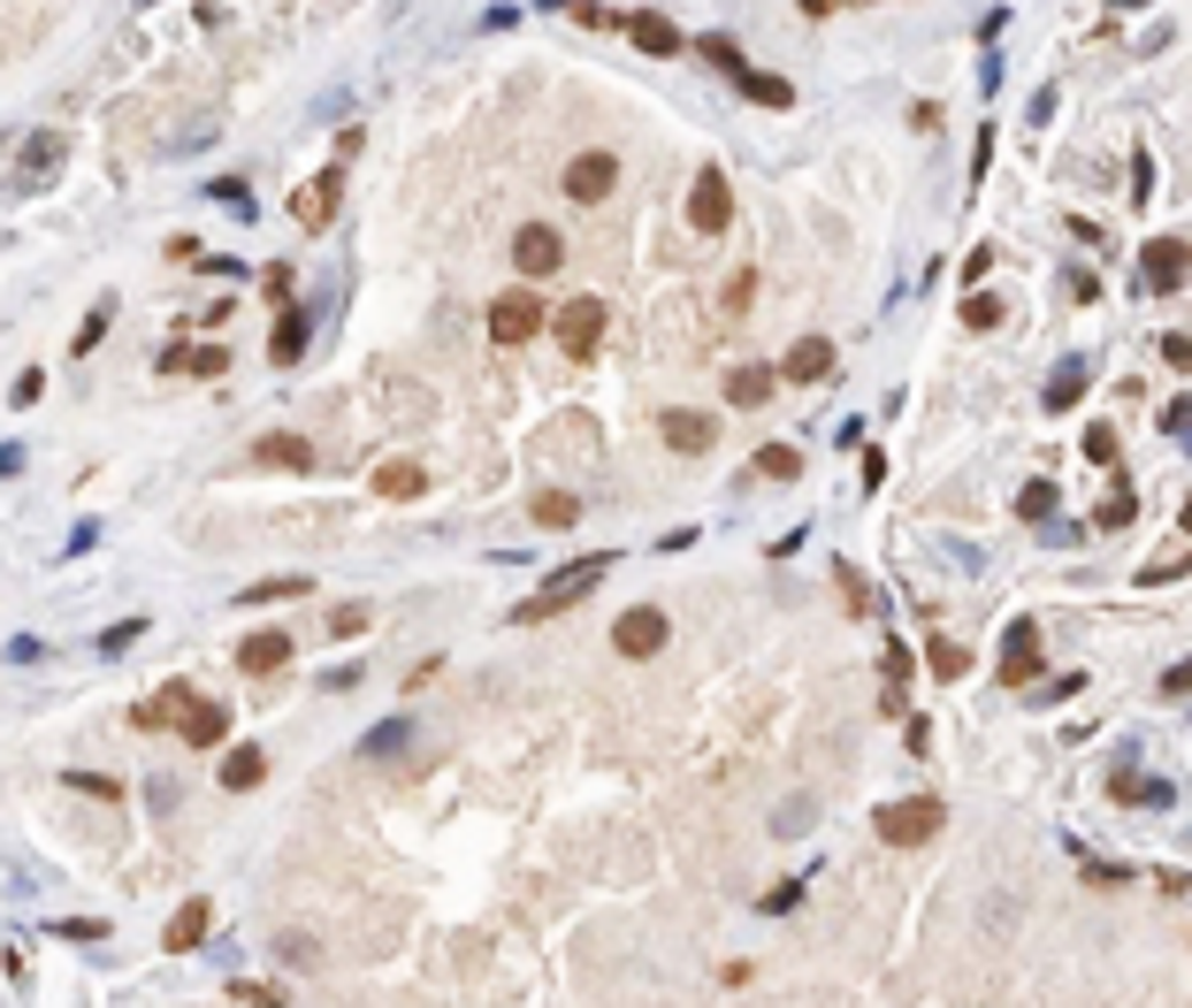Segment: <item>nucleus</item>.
<instances>
[{
	"label": "nucleus",
	"instance_id": "nucleus-24",
	"mask_svg": "<svg viewBox=\"0 0 1192 1008\" xmlns=\"http://www.w3.org/2000/svg\"><path fill=\"white\" fill-rule=\"evenodd\" d=\"M795 474H803V451L795 444H765L757 451V482H795Z\"/></svg>",
	"mask_w": 1192,
	"mask_h": 1008
},
{
	"label": "nucleus",
	"instance_id": "nucleus-10",
	"mask_svg": "<svg viewBox=\"0 0 1192 1008\" xmlns=\"http://www.w3.org/2000/svg\"><path fill=\"white\" fill-rule=\"evenodd\" d=\"M612 183H620V161H612V154H573V168H566V199H581V206H597Z\"/></svg>",
	"mask_w": 1192,
	"mask_h": 1008
},
{
	"label": "nucleus",
	"instance_id": "nucleus-6",
	"mask_svg": "<svg viewBox=\"0 0 1192 1008\" xmlns=\"http://www.w3.org/2000/svg\"><path fill=\"white\" fill-rule=\"evenodd\" d=\"M1185 268H1192V245H1178V237H1155L1147 245V260H1139V291H1178L1185 283Z\"/></svg>",
	"mask_w": 1192,
	"mask_h": 1008
},
{
	"label": "nucleus",
	"instance_id": "nucleus-14",
	"mask_svg": "<svg viewBox=\"0 0 1192 1008\" xmlns=\"http://www.w3.org/2000/svg\"><path fill=\"white\" fill-rule=\"evenodd\" d=\"M237 665H245V672H283V665H291V635H283V627L245 635V642H237Z\"/></svg>",
	"mask_w": 1192,
	"mask_h": 1008
},
{
	"label": "nucleus",
	"instance_id": "nucleus-5",
	"mask_svg": "<svg viewBox=\"0 0 1192 1008\" xmlns=\"http://www.w3.org/2000/svg\"><path fill=\"white\" fill-rule=\"evenodd\" d=\"M726 214H734V191H726V176H718V168H703V176H695V191H688V229H695V237H718V229H726Z\"/></svg>",
	"mask_w": 1192,
	"mask_h": 1008
},
{
	"label": "nucleus",
	"instance_id": "nucleus-41",
	"mask_svg": "<svg viewBox=\"0 0 1192 1008\" xmlns=\"http://www.w3.org/2000/svg\"><path fill=\"white\" fill-rule=\"evenodd\" d=\"M1132 512H1139V497H1132V490H1116V497L1101 504V527H1124V519H1132Z\"/></svg>",
	"mask_w": 1192,
	"mask_h": 1008
},
{
	"label": "nucleus",
	"instance_id": "nucleus-38",
	"mask_svg": "<svg viewBox=\"0 0 1192 1008\" xmlns=\"http://www.w3.org/2000/svg\"><path fill=\"white\" fill-rule=\"evenodd\" d=\"M23 161H31V168H54V161H62V138H54V131H38V138L23 146Z\"/></svg>",
	"mask_w": 1192,
	"mask_h": 1008
},
{
	"label": "nucleus",
	"instance_id": "nucleus-17",
	"mask_svg": "<svg viewBox=\"0 0 1192 1008\" xmlns=\"http://www.w3.org/2000/svg\"><path fill=\"white\" fill-rule=\"evenodd\" d=\"M772 382H780V367H734L726 374V405H765Z\"/></svg>",
	"mask_w": 1192,
	"mask_h": 1008
},
{
	"label": "nucleus",
	"instance_id": "nucleus-13",
	"mask_svg": "<svg viewBox=\"0 0 1192 1008\" xmlns=\"http://www.w3.org/2000/svg\"><path fill=\"white\" fill-rule=\"evenodd\" d=\"M1032 672H1039V627H1032V619H1017V627L1002 635V680H1010V687H1024Z\"/></svg>",
	"mask_w": 1192,
	"mask_h": 1008
},
{
	"label": "nucleus",
	"instance_id": "nucleus-30",
	"mask_svg": "<svg viewBox=\"0 0 1192 1008\" xmlns=\"http://www.w3.org/2000/svg\"><path fill=\"white\" fill-rule=\"evenodd\" d=\"M695 54H703L711 69H726V77H742V69H749V61H742V46H734V38H718V31H711V38H695Z\"/></svg>",
	"mask_w": 1192,
	"mask_h": 1008
},
{
	"label": "nucleus",
	"instance_id": "nucleus-39",
	"mask_svg": "<svg viewBox=\"0 0 1192 1008\" xmlns=\"http://www.w3.org/2000/svg\"><path fill=\"white\" fill-rule=\"evenodd\" d=\"M749 291H757V276H749V268H734V276H726V314H742V306H749Z\"/></svg>",
	"mask_w": 1192,
	"mask_h": 1008
},
{
	"label": "nucleus",
	"instance_id": "nucleus-44",
	"mask_svg": "<svg viewBox=\"0 0 1192 1008\" xmlns=\"http://www.w3.org/2000/svg\"><path fill=\"white\" fill-rule=\"evenodd\" d=\"M1132 199H1139V206H1147V199H1155V161H1147V154H1139V161H1132Z\"/></svg>",
	"mask_w": 1192,
	"mask_h": 1008
},
{
	"label": "nucleus",
	"instance_id": "nucleus-16",
	"mask_svg": "<svg viewBox=\"0 0 1192 1008\" xmlns=\"http://www.w3.org/2000/svg\"><path fill=\"white\" fill-rule=\"evenodd\" d=\"M253 459H260V467H291V474H307V467H314V444H307V436H260Z\"/></svg>",
	"mask_w": 1192,
	"mask_h": 1008
},
{
	"label": "nucleus",
	"instance_id": "nucleus-32",
	"mask_svg": "<svg viewBox=\"0 0 1192 1008\" xmlns=\"http://www.w3.org/2000/svg\"><path fill=\"white\" fill-rule=\"evenodd\" d=\"M222 367H230V344H199L176 359V374H222Z\"/></svg>",
	"mask_w": 1192,
	"mask_h": 1008
},
{
	"label": "nucleus",
	"instance_id": "nucleus-20",
	"mask_svg": "<svg viewBox=\"0 0 1192 1008\" xmlns=\"http://www.w3.org/2000/svg\"><path fill=\"white\" fill-rule=\"evenodd\" d=\"M627 38H635L643 54H681V31H673L666 15H627Z\"/></svg>",
	"mask_w": 1192,
	"mask_h": 1008
},
{
	"label": "nucleus",
	"instance_id": "nucleus-37",
	"mask_svg": "<svg viewBox=\"0 0 1192 1008\" xmlns=\"http://www.w3.org/2000/svg\"><path fill=\"white\" fill-rule=\"evenodd\" d=\"M963 322L971 329H1002V299H963Z\"/></svg>",
	"mask_w": 1192,
	"mask_h": 1008
},
{
	"label": "nucleus",
	"instance_id": "nucleus-43",
	"mask_svg": "<svg viewBox=\"0 0 1192 1008\" xmlns=\"http://www.w3.org/2000/svg\"><path fill=\"white\" fill-rule=\"evenodd\" d=\"M398 741H405V718H390V726H375V733H367V757H382V749H398Z\"/></svg>",
	"mask_w": 1192,
	"mask_h": 1008
},
{
	"label": "nucleus",
	"instance_id": "nucleus-12",
	"mask_svg": "<svg viewBox=\"0 0 1192 1008\" xmlns=\"http://www.w3.org/2000/svg\"><path fill=\"white\" fill-rule=\"evenodd\" d=\"M658 436H666V444H673V451H681V459H695V451H711V444H718V421H711V413H666V421H658Z\"/></svg>",
	"mask_w": 1192,
	"mask_h": 1008
},
{
	"label": "nucleus",
	"instance_id": "nucleus-33",
	"mask_svg": "<svg viewBox=\"0 0 1192 1008\" xmlns=\"http://www.w3.org/2000/svg\"><path fill=\"white\" fill-rule=\"evenodd\" d=\"M62 787H77V795H92V803H115V795H123V780H108V772H69Z\"/></svg>",
	"mask_w": 1192,
	"mask_h": 1008
},
{
	"label": "nucleus",
	"instance_id": "nucleus-3",
	"mask_svg": "<svg viewBox=\"0 0 1192 1008\" xmlns=\"http://www.w3.org/2000/svg\"><path fill=\"white\" fill-rule=\"evenodd\" d=\"M940 826H948V810H940L933 795H910V803H887V810H879V840H887V848H925Z\"/></svg>",
	"mask_w": 1192,
	"mask_h": 1008
},
{
	"label": "nucleus",
	"instance_id": "nucleus-25",
	"mask_svg": "<svg viewBox=\"0 0 1192 1008\" xmlns=\"http://www.w3.org/2000/svg\"><path fill=\"white\" fill-rule=\"evenodd\" d=\"M1116 803H1124V810H1139V803H1147V810H1162V803H1170V787H1162V780H1139V772H1116Z\"/></svg>",
	"mask_w": 1192,
	"mask_h": 1008
},
{
	"label": "nucleus",
	"instance_id": "nucleus-26",
	"mask_svg": "<svg viewBox=\"0 0 1192 1008\" xmlns=\"http://www.w3.org/2000/svg\"><path fill=\"white\" fill-rule=\"evenodd\" d=\"M742 92H749L757 108H788V100H795V85H788V77H765V69H742Z\"/></svg>",
	"mask_w": 1192,
	"mask_h": 1008
},
{
	"label": "nucleus",
	"instance_id": "nucleus-21",
	"mask_svg": "<svg viewBox=\"0 0 1192 1008\" xmlns=\"http://www.w3.org/2000/svg\"><path fill=\"white\" fill-rule=\"evenodd\" d=\"M375 490H382V497H421V490H428V474H421V467H413V459H390V467H382V474H375Z\"/></svg>",
	"mask_w": 1192,
	"mask_h": 1008
},
{
	"label": "nucleus",
	"instance_id": "nucleus-18",
	"mask_svg": "<svg viewBox=\"0 0 1192 1008\" xmlns=\"http://www.w3.org/2000/svg\"><path fill=\"white\" fill-rule=\"evenodd\" d=\"M260 780H268V757H260L253 741L222 757V787H230V795H245V787H260Z\"/></svg>",
	"mask_w": 1192,
	"mask_h": 1008
},
{
	"label": "nucleus",
	"instance_id": "nucleus-31",
	"mask_svg": "<svg viewBox=\"0 0 1192 1008\" xmlns=\"http://www.w3.org/2000/svg\"><path fill=\"white\" fill-rule=\"evenodd\" d=\"M1185 573H1192V550H1170V558L1139 565V589H1162V581H1185Z\"/></svg>",
	"mask_w": 1192,
	"mask_h": 1008
},
{
	"label": "nucleus",
	"instance_id": "nucleus-40",
	"mask_svg": "<svg viewBox=\"0 0 1192 1008\" xmlns=\"http://www.w3.org/2000/svg\"><path fill=\"white\" fill-rule=\"evenodd\" d=\"M1085 459L1109 467V459H1116V428H1085Z\"/></svg>",
	"mask_w": 1192,
	"mask_h": 1008
},
{
	"label": "nucleus",
	"instance_id": "nucleus-27",
	"mask_svg": "<svg viewBox=\"0 0 1192 1008\" xmlns=\"http://www.w3.org/2000/svg\"><path fill=\"white\" fill-rule=\"evenodd\" d=\"M307 589H314L307 573H276V581H260V589H245L237 604H283V596H307Z\"/></svg>",
	"mask_w": 1192,
	"mask_h": 1008
},
{
	"label": "nucleus",
	"instance_id": "nucleus-4",
	"mask_svg": "<svg viewBox=\"0 0 1192 1008\" xmlns=\"http://www.w3.org/2000/svg\"><path fill=\"white\" fill-rule=\"evenodd\" d=\"M550 329H558L566 359H597V344H604V299H566Z\"/></svg>",
	"mask_w": 1192,
	"mask_h": 1008
},
{
	"label": "nucleus",
	"instance_id": "nucleus-45",
	"mask_svg": "<svg viewBox=\"0 0 1192 1008\" xmlns=\"http://www.w3.org/2000/svg\"><path fill=\"white\" fill-rule=\"evenodd\" d=\"M367 627V604H344V612H330V635H359Z\"/></svg>",
	"mask_w": 1192,
	"mask_h": 1008
},
{
	"label": "nucleus",
	"instance_id": "nucleus-19",
	"mask_svg": "<svg viewBox=\"0 0 1192 1008\" xmlns=\"http://www.w3.org/2000/svg\"><path fill=\"white\" fill-rule=\"evenodd\" d=\"M299 351H307V314H299V306H283V314H276V336H268V359H276V367H291Z\"/></svg>",
	"mask_w": 1192,
	"mask_h": 1008
},
{
	"label": "nucleus",
	"instance_id": "nucleus-42",
	"mask_svg": "<svg viewBox=\"0 0 1192 1008\" xmlns=\"http://www.w3.org/2000/svg\"><path fill=\"white\" fill-rule=\"evenodd\" d=\"M1162 359H1170V367H1178V374H1192V336H1162Z\"/></svg>",
	"mask_w": 1192,
	"mask_h": 1008
},
{
	"label": "nucleus",
	"instance_id": "nucleus-2",
	"mask_svg": "<svg viewBox=\"0 0 1192 1008\" xmlns=\"http://www.w3.org/2000/svg\"><path fill=\"white\" fill-rule=\"evenodd\" d=\"M604 573H612V550H597V558H566L558 573H543V581H535V596L520 604V619H558V612H566V604H581Z\"/></svg>",
	"mask_w": 1192,
	"mask_h": 1008
},
{
	"label": "nucleus",
	"instance_id": "nucleus-35",
	"mask_svg": "<svg viewBox=\"0 0 1192 1008\" xmlns=\"http://www.w3.org/2000/svg\"><path fill=\"white\" fill-rule=\"evenodd\" d=\"M834 581H842L849 612H871V589H864V573H856V565H834Z\"/></svg>",
	"mask_w": 1192,
	"mask_h": 1008
},
{
	"label": "nucleus",
	"instance_id": "nucleus-49",
	"mask_svg": "<svg viewBox=\"0 0 1192 1008\" xmlns=\"http://www.w3.org/2000/svg\"><path fill=\"white\" fill-rule=\"evenodd\" d=\"M230 1001H276V986H260V978H230Z\"/></svg>",
	"mask_w": 1192,
	"mask_h": 1008
},
{
	"label": "nucleus",
	"instance_id": "nucleus-9",
	"mask_svg": "<svg viewBox=\"0 0 1192 1008\" xmlns=\"http://www.w3.org/2000/svg\"><path fill=\"white\" fill-rule=\"evenodd\" d=\"M535 329H543V306H535L527 291H505V299L490 306V336H498V344H527Z\"/></svg>",
	"mask_w": 1192,
	"mask_h": 1008
},
{
	"label": "nucleus",
	"instance_id": "nucleus-28",
	"mask_svg": "<svg viewBox=\"0 0 1192 1008\" xmlns=\"http://www.w3.org/2000/svg\"><path fill=\"white\" fill-rule=\"evenodd\" d=\"M925 665L940 672V680H963V665H971V650H956L948 635H933V642H925Z\"/></svg>",
	"mask_w": 1192,
	"mask_h": 1008
},
{
	"label": "nucleus",
	"instance_id": "nucleus-50",
	"mask_svg": "<svg viewBox=\"0 0 1192 1008\" xmlns=\"http://www.w3.org/2000/svg\"><path fill=\"white\" fill-rule=\"evenodd\" d=\"M1155 886H1162V894H1185V901H1192V878H1185V871H1155Z\"/></svg>",
	"mask_w": 1192,
	"mask_h": 1008
},
{
	"label": "nucleus",
	"instance_id": "nucleus-29",
	"mask_svg": "<svg viewBox=\"0 0 1192 1008\" xmlns=\"http://www.w3.org/2000/svg\"><path fill=\"white\" fill-rule=\"evenodd\" d=\"M535 519H543V527H573V519H581V497H566V490H543V497H535Z\"/></svg>",
	"mask_w": 1192,
	"mask_h": 1008
},
{
	"label": "nucleus",
	"instance_id": "nucleus-7",
	"mask_svg": "<svg viewBox=\"0 0 1192 1008\" xmlns=\"http://www.w3.org/2000/svg\"><path fill=\"white\" fill-rule=\"evenodd\" d=\"M612 650L620 658H658L666 650V612H620V627H612Z\"/></svg>",
	"mask_w": 1192,
	"mask_h": 1008
},
{
	"label": "nucleus",
	"instance_id": "nucleus-36",
	"mask_svg": "<svg viewBox=\"0 0 1192 1008\" xmlns=\"http://www.w3.org/2000/svg\"><path fill=\"white\" fill-rule=\"evenodd\" d=\"M1017 512H1024V519H1047V512H1055V490H1047V482H1024Z\"/></svg>",
	"mask_w": 1192,
	"mask_h": 1008
},
{
	"label": "nucleus",
	"instance_id": "nucleus-48",
	"mask_svg": "<svg viewBox=\"0 0 1192 1008\" xmlns=\"http://www.w3.org/2000/svg\"><path fill=\"white\" fill-rule=\"evenodd\" d=\"M38 390H46V374H38V367H23V374H15V390H8V397H15V405H31V397H38Z\"/></svg>",
	"mask_w": 1192,
	"mask_h": 1008
},
{
	"label": "nucleus",
	"instance_id": "nucleus-23",
	"mask_svg": "<svg viewBox=\"0 0 1192 1008\" xmlns=\"http://www.w3.org/2000/svg\"><path fill=\"white\" fill-rule=\"evenodd\" d=\"M1085 382H1093V367H1085V359H1070V367L1047 382V405H1055V413H1070V405L1085 397Z\"/></svg>",
	"mask_w": 1192,
	"mask_h": 1008
},
{
	"label": "nucleus",
	"instance_id": "nucleus-46",
	"mask_svg": "<svg viewBox=\"0 0 1192 1008\" xmlns=\"http://www.w3.org/2000/svg\"><path fill=\"white\" fill-rule=\"evenodd\" d=\"M910 672H917V665H910V650L894 642V650H887V687H910Z\"/></svg>",
	"mask_w": 1192,
	"mask_h": 1008
},
{
	"label": "nucleus",
	"instance_id": "nucleus-8",
	"mask_svg": "<svg viewBox=\"0 0 1192 1008\" xmlns=\"http://www.w3.org/2000/svg\"><path fill=\"white\" fill-rule=\"evenodd\" d=\"M344 199V168H322L314 183H299V199H291V214H299V229H330V214H337Z\"/></svg>",
	"mask_w": 1192,
	"mask_h": 1008
},
{
	"label": "nucleus",
	"instance_id": "nucleus-34",
	"mask_svg": "<svg viewBox=\"0 0 1192 1008\" xmlns=\"http://www.w3.org/2000/svg\"><path fill=\"white\" fill-rule=\"evenodd\" d=\"M108 322H115V299H108V306H92V314H85V329H77V351H92V344H100V336H108Z\"/></svg>",
	"mask_w": 1192,
	"mask_h": 1008
},
{
	"label": "nucleus",
	"instance_id": "nucleus-1",
	"mask_svg": "<svg viewBox=\"0 0 1192 1008\" xmlns=\"http://www.w3.org/2000/svg\"><path fill=\"white\" fill-rule=\"evenodd\" d=\"M131 726H146V733H154V726H176L191 749H214V741H230V710H222V703H207L191 680H169L154 703H138V710H131Z\"/></svg>",
	"mask_w": 1192,
	"mask_h": 1008
},
{
	"label": "nucleus",
	"instance_id": "nucleus-51",
	"mask_svg": "<svg viewBox=\"0 0 1192 1008\" xmlns=\"http://www.w3.org/2000/svg\"><path fill=\"white\" fill-rule=\"evenodd\" d=\"M1162 687H1170V695H1192V665H1170V672H1162Z\"/></svg>",
	"mask_w": 1192,
	"mask_h": 1008
},
{
	"label": "nucleus",
	"instance_id": "nucleus-15",
	"mask_svg": "<svg viewBox=\"0 0 1192 1008\" xmlns=\"http://www.w3.org/2000/svg\"><path fill=\"white\" fill-rule=\"evenodd\" d=\"M780 374H788V382H826V374H834V344H826V336H803V344L780 359Z\"/></svg>",
	"mask_w": 1192,
	"mask_h": 1008
},
{
	"label": "nucleus",
	"instance_id": "nucleus-11",
	"mask_svg": "<svg viewBox=\"0 0 1192 1008\" xmlns=\"http://www.w3.org/2000/svg\"><path fill=\"white\" fill-rule=\"evenodd\" d=\"M566 260V245H558V229H543V222H527L520 237H512V268L520 276H550Z\"/></svg>",
	"mask_w": 1192,
	"mask_h": 1008
},
{
	"label": "nucleus",
	"instance_id": "nucleus-22",
	"mask_svg": "<svg viewBox=\"0 0 1192 1008\" xmlns=\"http://www.w3.org/2000/svg\"><path fill=\"white\" fill-rule=\"evenodd\" d=\"M199 940H207V901H183L176 925H169V955H191Z\"/></svg>",
	"mask_w": 1192,
	"mask_h": 1008
},
{
	"label": "nucleus",
	"instance_id": "nucleus-47",
	"mask_svg": "<svg viewBox=\"0 0 1192 1008\" xmlns=\"http://www.w3.org/2000/svg\"><path fill=\"white\" fill-rule=\"evenodd\" d=\"M260 291H268V299H283V306H291V268H283V260H276V268H268V276H260Z\"/></svg>",
	"mask_w": 1192,
	"mask_h": 1008
}]
</instances>
